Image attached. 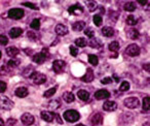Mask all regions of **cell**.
<instances>
[{"mask_svg": "<svg viewBox=\"0 0 150 126\" xmlns=\"http://www.w3.org/2000/svg\"><path fill=\"white\" fill-rule=\"evenodd\" d=\"M25 11L21 9H11L8 11V18L13 20H20L24 17Z\"/></svg>", "mask_w": 150, "mask_h": 126, "instance_id": "5b68a950", "label": "cell"}, {"mask_svg": "<svg viewBox=\"0 0 150 126\" xmlns=\"http://www.w3.org/2000/svg\"><path fill=\"white\" fill-rule=\"evenodd\" d=\"M137 19H136V17L135 16H133V15H129V17L127 18V25H129V26H134V25H136L137 24Z\"/></svg>", "mask_w": 150, "mask_h": 126, "instance_id": "4dcf8cb0", "label": "cell"}, {"mask_svg": "<svg viewBox=\"0 0 150 126\" xmlns=\"http://www.w3.org/2000/svg\"><path fill=\"white\" fill-rule=\"evenodd\" d=\"M50 57V52H48V49L43 48L42 51L38 54H35L33 57V61L37 64H42L46 59Z\"/></svg>", "mask_w": 150, "mask_h": 126, "instance_id": "7a4b0ae2", "label": "cell"}, {"mask_svg": "<svg viewBox=\"0 0 150 126\" xmlns=\"http://www.w3.org/2000/svg\"><path fill=\"white\" fill-rule=\"evenodd\" d=\"M115 78V82H119V80H118V78H117V76L116 74H114V76H113Z\"/></svg>", "mask_w": 150, "mask_h": 126, "instance_id": "f907efd6", "label": "cell"}, {"mask_svg": "<svg viewBox=\"0 0 150 126\" xmlns=\"http://www.w3.org/2000/svg\"><path fill=\"white\" fill-rule=\"evenodd\" d=\"M108 48H109V50H110L111 52H117V51H118V49H119V44L117 42H110V44H109Z\"/></svg>", "mask_w": 150, "mask_h": 126, "instance_id": "1f68e13d", "label": "cell"}, {"mask_svg": "<svg viewBox=\"0 0 150 126\" xmlns=\"http://www.w3.org/2000/svg\"><path fill=\"white\" fill-rule=\"evenodd\" d=\"M84 34H86L88 37L93 38L95 36V31H94V29H93V28L88 27V28H86V29L84 30Z\"/></svg>", "mask_w": 150, "mask_h": 126, "instance_id": "8d00e7d4", "label": "cell"}, {"mask_svg": "<svg viewBox=\"0 0 150 126\" xmlns=\"http://www.w3.org/2000/svg\"><path fill=\"white\" fill-rule=\"evenodd\" d=\"M0 58H1V52H0Z\"/></svg>", "mask_w": 150, "mask_h": 126, "instance_id": "db71d44e", "label": "cell"}, {"mask_svg": "<svg viewBox=\"0 0 150 126\" xmlns=\"http://www.w3.org/2000/svg\"><path fill=\"white\" fill-rule=\"evenodd\" d=\"M75 126H86V125H83V124H77V125H75Z\"/></svg>", "mask_w": 150, "mask_h": 126, "instance_id": "f5cc1de1", "label": "cell"}, {"mask_svg": "<svg viewBox=\"0 0 150 126\" xmlns=\"http://www.w3.org/2000/svg\"><path fill=\"white\" fill-rule=\"evenodd\" d=\"M21 120H22V123H23L24 125H26V126L32 125V124L34 123V121H35L34 117L29 113L23 114V115H22V117H21Z\"/></svg>", "mask_w": 150, "mask_h": 126, "instance_id": "9c48e42d", "label": "cell"}, {"mask_svg": "<svg viewBox=\"0 0 150 126\" xmlns=\"http://www.w3.org/2000/svg\"><path fill=\"white\" fill-rule=\"evenodd\" d=\"M56 92H57V87H52V88L48 89V90H46L45 92L43 93V96L45 97V98H48V97H52V95H54Z\"/></svg>", "mask_w": 150, "mask_h": 126, "instance_id": "83f0119b", "label": "cell"}, {"mask_svg": "<svg viewBox=\"0 0 150 126\" xmlns=\"http://www.w3.org/2000/svg\"><path fill=\"white\" fill-rule=\"evenodd\" d=\"M22 33H23V29L19 27L11 28V29L9 30V36H11V38H18Z\"/></svg>", "mask_w": 150, "mask_h": 126, "instance_id": "ac0fdd59", "label": "cell"}, {"mask_svg": "<svg viewBox=\"0 0 150 126\" xmlns=\"http://www.w3.org/2000/svg\"><path fill=\"white\" fill-rule=\"evenodd\" d=\"M7 65L9 67H17L20 65V60L19 59H11V60L7 62Z\"/></svg>", "mask_w": 150, "mask_h": 126, "instance_id": "e575fe53", "label": "cell"}, {"mask_svg": "<svg viewBox=\"0 0 150 126\" xmlns=\"http://www.w3.org/2000/svg\"><path fill=\"white\" fill-rule=\"evenodd\" d=\"M149 110H150V97L146 96V97H144V99H143V111L148 113Z\"/></svg>", "mask_w": 150, "mask_h": 126, "instance_id": "484cf974", "label": "cell"}, {"mask_svg": "<svg viewBox=\"0 0 150 126\" xmlns=\"http://www.w3.org/2000/svg\"><path fill=\"white\" fill-rule=\"evenodd\" d=\"M102 33L104 36L106 37H112L114 35V29L112 27H109V26H106L102 29Z\"/></svg>", "mask_w": 150, "mask_h": 126, "instance_id": "d6986e66", "label": "cell"}, {"mask_svg": "<svg viewBox=\"0 0 150 126\" xmlns=\"http://www.w3.org/2000/svg\"><path fill=\"white\" fill-rule=\"evenodd\" d=\"M54 116H56V114L52 113V112H46V111L41 112V118L44 120V121L48 122V123H50V122L54 121Z\"/></svg>", "mask_w": 150, "mask_h": 126, "instance_id": "9a60e30c", "label": "cell"}, {"mask_svg": "<svg viewBox=\"0 0 150 126\" xmlns=\"http://www.w3.org/2000/svg\"><path fill=\"white\" fill-rule=\"evenodd\" d=\"M69 50H70V54L72 55L73 57H76V56H77V54H78V49L76 48V47L71 46Z\"/></svg>", "mask_w": 150, "mask_h": 126, "instance_id": "b9f144b4", "label": "cell"}, {"mask_svg": "<svg viewBox=\"0 0 150 126\" xmlns=\"http://www.w3.org/2000/svg\"><path fill=\"white\" fill-rule=\"evenodd\" d=\"M64 119L67 122H71V123H74V122L78 121L80 118V114L75 110H67L66 112L63 115Z\"/></svg>", "mask_w": 150, "mask_h": 126, "instance_id": "6da1fadb", "label": "cell"}, {"mask_svg": "<svg viewBox=\"0 0 150 126\" xmlns=\"http://www.w3.org/2000/svg\"><path fill=\"white\" fill-rule=\"evenodd\" d=\"M95 79V74H94V70L92 69V68H88V70H86V74H84L83 77L81 78V81L84 83H91L93 82Z\"/></svg>", "mask_w": 150, "mask_h": 126, "instance_id": "7c38bea8", "label": "cell"}, {"mask_svg": "<svg viewBox=\"0 0 150 126\" xmlns=\"http://www.w3.org/2000/svg\"><path fill=\"white\" fill-rule=\"evenodd\" d=\"M19 53H20L19 49L15 48V47H9V48L6 49V54L8 55L9 57H11V58H15Z\"/></svg>", "mask_w": 150, "mask_h": 126, "instance_id": "44dd1931", "label": "cell"}, {"mask_svg": "<svg viewBox=\"0 0 150 126\" xmlns=\"http://www.w3.org/2000/svg\"><path fill=\"white\" fill-rule=\"evenodd\" d=\"M103 120H104V118H103L102 114H101V113H97V114H95V115L92 117V119H91V122H92L93 126H98V125H102Z\"/></svg>", "mask_w": 150, "mask_h": 126, "instance_id": "4fadbf2b", "label": "cell"}, {"mask_svg": "<svg viewBox=\"0 0 150 126\" xmlns=\"http://www.w3.org/2000/svg\"><path fill=\"white\" fill-rule=\"evenodd\" d=\"M143 67H144V69H145V68H146V72H149V64H148V63H147V64H146V65H145V64H144Z\"/></svg>", "mask_w": 150, "mask_h": 126, "instance_id": "7dc6e473", "label": "cell"}, {"mask_svg": "<svg viewBox=\"0 0 150 126\" xmlns=\"http://www.w3.org/2000/svg\"><path fill=\"white\" fill-rule=\"evenodd\" d=\"M75 44L77 47H79V48H84V47H86V44H88V42H86V38L79 37L75 40Z\"/></svg>", "mask_w": 150, "mask_h": 126, "instance_id": "4316f807", "label": "cell"}, {"mask_svg": "<svg viewBox=\"0 0 150 126\" xmlns=\"http://www.w3.org/2000/svg\"><path fill=\"white\" fill-rule=\"evenodd\" d=\"M6 88H7V85L4 82H2V81H0V93L5 92Z\"/></svg>", "mask_w": 150, "mask_h": 126, "instance_id": "7bdbcfd3", "label": "cell"}, {"mask_svg": "<svg viewBox=\"0 0 150 126\" xmlns=\"http://www.w3.org/2000/svg\"><path fill=\"white\" fill-rule=\"evenodd\" d=\"M127 37L131 38V39H137V38H139V31H138L137 29H129V31H127Z\"/></svg>", "mask_w": 150, "mask_h": 126, "instance_id": "d4e9b609", "label": "cell"}, {"mask_svg": "<svg viewBox=\"0 0 150 126\" xmlns=\"http://www.w3.org/2000/svg\"><path fill=\"white\" fill-rule=\"evenodd\" d=\"M111 96L110 92L107 90H104V89H102V90H98L96 93H95V98L97 99V100H102V99H107L109 98V97Z\"/></svg>", "mask_w": 150, "mask_h": 126, "instance_id": "30bf717a", "label": "cell"}, {"mask_svg": "<svg viewBox=\"0 0 150 126\" xmlns=\"http://www.w3.org/2000/svg\"><path fill=\"white\" fill-rule=\"evenodd\" d=\"M117 109V103L115 101H106L103 105V110L107 112H112Z\"/></svg>", "mask_w": 150, "mask_h": 126, "instance_id": "e0dca14e", "label": "cell"}, {"mask_svg": "<svg viewBox=\"0 0 150 126\" xmlns=\"http://www.w3.org/2000/svg\"><path fill=\"white\" fill-rule=\"evenodd\" d=\"M138 2L141 3L142 5H144V4H145V3H147L148 1H145V0H138Z\"/></svg>", "mask_w": 150, "mask_h": 126, "instance_id": "c3c4849f", "label": "cell"}, {"mask_svg": "<svg viewBox=\"0 0 150 126\" xmlns=\"http://www.w3.org/2000/svg\"><path fill=\"white\" fill-rule=\"evenodd\" d=\"M88 7L91 11H94L97 9V2L96 1H88Z\"/></svg>", "mask_w": 150, "mask_h": 126, "instance_id": "f35d334b", "label": "cell"}, {"mask_svg": "<svg viewBox=\"0 0 150 126\" xmlns=\"http://www.w3.org/2000/svg\"><path fill=\"white\" fill-rule=\"evenodd\" d=\"M15 94L17 95L18 97H20V98H25V97H27L28 94H29V90H28L26 87H19V88L16 89Z\"/></svg>", "mask_w": 150, "mask_h": 126, "instance_id": "5bb4252c", "label": "cell"}, {"mask_svg": "<svg viewBox=\"0 0 150 126\" xmlns=\"http://www.w3.org/2000/svg\"><path fill=\"white\" fill-rule=\"evenodd\" d=\"M123 103L129 109H136V107H139L140 102H139V99L137 97H127L123 100Z\"/></svg>", "mask_w": 150, "mask_h": 126, "instance_id": "8992f818", "label": "cell"}, {"mask_svg": "<svg viewBox=\"0 0 150 126\" xmlns=\"http://www.w3.org/2000/svg\"><path fill=\"white\" fill-rule=\"evenodd\" d=\"M68 13L70 14V15L78 16V15H80V14L83 13V7L80 6L79 4L71 5V6L68 9Z\"/></svg>", "mask_w": 150, "mask_h": 126, "instance_id": "8fae6325", "label": "cell"}, {"mask_svg": "<svg viewBox=\"0 0 150 126\" xmlns=\"http://www.w3.org/2000/svg\"><path fill=\"white\" fill-rule=\"evenodd\" d=\"M101 83H102V84H104V85L110 84V83H112V78L106 77V78H104V79H102V80H101Z\"/></svg>", "mask_w": 150, "mask_h": 126, "instance_id": "ee69618b", "label": "cell"}, {"mask_svg": "<svg viewBox=\"0 0 150 126\" xmlns=\"http://www.w3.org/2000/svg\"><path fill=\"white\" fill-rule=\"evenodd\" d=\"M30 27L34 30H38L40 27V20L39 19H34L33 21L31 22V24H30Z\"/></svg>", "mask_w": 150, "mask_h": 126, "instance_id": "d6a6232c", "label": "cell"}, {"mask_svg": "<svg viewBox=\"0 0 150 126\" xmlns=\"http://www.w3.org/2000/svg\"><path fill=\"white\" fill-rule=\"evenodd\" d=\"M54 118H57V121H58V123H59V124H63V121H62V120H61L60 116L57 115V114H56V116H54Z\"/></svg>", "mask_w": 150, "mask_h": 126, "instance_id": "bcb514c9", "label": "cell"}, {"mask_svg": "<svg viewBox=\"0 0 150 126\" xmlns=\"http://www.w3.org/2000/svg\"><path fill=\"white\" fill-rule=\"evenodd\" d=\"M63 99H64L67 103H71L74 101L75 96L72 92H65L64 94H63Z\"/></svg>", "mask_w": 150, "mask_h": 126, "instance_id": "7402d4cb", "label": "cell"}, {"mask_svg": "<svg viewBox=\"0 0 150 126\" xmlns=\"http://www.w3.org/2000/svg\"><path fill=\"white\" fill-rule=\"evenodd\" d=\"M30 79H31V80L34 82V84H36V85H41L46 82L45 74H40V72H34L33 74H31Z\"/></svg>", "mask_w": 150, "mask_h": 126, "instance_id": "3957f363", "label": "cell"}, {"mask_svg": "<svg viewBox=\"0 0 150 126\" xmlns=\"http://www.w3.org/2000/svg\"><path fill=\"white\" fill-rule=\"evenodd\" d=\"M84 27H86V23H84L83 21L76 22V23H74L72 26V28H73L74 31H81L82 29H84Z\"/></svg>", "mask_w": 150, "mask_h": 126, "instance_id": "cb8c5ba5", "label": "cell"}, {"mask_svg": "<svg viewBox=\"0 0 150 126\" xmlns=\"http://www.w3.org/2000/svg\"><path fill=\"white\" fill-rule=\"evenodd\" d=\"M5 125V123H4V121H3L1 118H0V126H4Z\"/></svg>", "mask_w": 150, "mask_h": 126, "instance_id": "681fc988", "label": "cell"}, {"mask_svg": "<svg viewBox=\"0 0 150 126\" xmlns=\"http://www.w3.org/2000/svg\"><path fill=\"white\" fill-rule=\"evenodd\" d=\"M88 62L94 66L98 65V63H99L98 57H97L96 55H88Z\"/></svg>", "mask_w": 150, "mask_h": 126, "instance_id": "f1b7e54d", "label": "cell"}, {"mask_svg": "<svg viewBox=\"0 0 150 126\" xmlns=\"http://www.w3.org/2000/svg\"><path fill=\"white\" fill-rule=\"evenodd\" d=\"M125 11H134L136 9V4L134 2H127L123 6Z\"/></svg>", "mask_w": 150, "mask_h": 126, "instance_id": "f546056e", "label": "cell"}, {"mask_svg": "<svg viewBox=\"0 0 150 126\" xmlns=\"http://www.w3.org/2000/svg\"><path fill=\"white\" fill-rule=\"evenodd\" d=\"M8 44V38L5 35H3V34H0V44L5 46V44Z\"/></svg>", "mask_w": 150, "mask_h": 126, "instance_id": "60d3db41", "label": "cell"}, {"mask_svg": "<svg viewBox=\"0 0 150 126\" xmlns=\"http://www.w3.org/2000/svg\"><path fill=\"white\" fill-rule=\"evenodd\" d=\"M143 126H150V123H149V122H146V123L144 124Z\"/></svg>", "mask_w": 150, "mask_h": 126, "instance_id": "816d5d0a", "label": "cell"}, {"mask_svg": "<svg viewBox=\"0 0 150 126\" xmlns=\"http://www.w3.org/2000/svg\"><path fill=\"white\" fill-rule=\"evenodd\" d=\"M77 96L80 100H83V101H86L90 99V93L86 90H79L77 92Z\"/></svg>", "mask_w": 150, "mask_h": 126, "instance_id": "ffe728a7", "label": "cell"}, {"mask_svg": "<svg viewBox=\"0 0 150 126\" xmlns=\"http://www.w3.org/2000/svg\"><path fill=\"white\" fill-rule=\"evenodd\" d=\"M69 30L68 28H67V26L63 25V24H58V25L56 26V33L58 34V35L60 36H64L66 35V34H68Z\"/></svg>", "mask_w": 150, "mask_h": 126, "instance_id": "2e32d148", "label": "cell"}, {"mask_svg": "<svg viewBox=\"0 0 150 126\" xmlns=\"http://www.w3.org/2000/svg\"><path fill=\"white\" fill-rule=\"evenodd\" d=\"M129 87H131L129 83V82H127V81H125V82H122V83L120 84V87H119V90H120L121 92H125V91L129 90Z\"/></svg>", "mask_w": 150, "mask_h": 126, "instance_id": "836d02e7", "label": "cell"}, {"mask_svg": "<svg viewBox=\"0 0 150 126\" xmlns=\"http://www.w3.org/2000/svg\"><path fill=\"white\" fill-rule=\"evenodd\" d=\"M27 35H28V37H29V38H31L32 40H35L36 35H35V34H34L32 31H29V32H28V34H27Z\"/></svg>", "mask_w": 150, "mask_h": 126, "instance_id": "f6af8a7d", "label": "cell"}, {"mask_svg": "<svg viewBox=\"0 0 150 126\" xmlns=\"http://www.w3.org/2000/svg\"><path fill=\"white\" fill-rule=\"evenodd\" d=\"M66 66V62L63 60H54L52 63V69L56 74H61Z\"/></svg>", "mask_w": 150, "mask_h": 126, "instance_id": "ba28073f", "label": "cell"}, {"mask_svg": "<svg viewBox=\"0 0 150 126\" xmlns=\"http://www.w3.org/2000/svg\"><path fill=\"white\" fill-rule=\"evenodd\" d=\"M60 107H61V103H60V100H58V99L50 100V103H48V109L52 110V111H56V110H58Z\"/></svg>", "mask_w": 150, "mask_h": 126, "instance_id": "603a6c76", "label": "cell"}, {"mask_svg": "<svg viewBox=\"0 0 150 126\" xmlns=\"http://www.w3.org/2000/svg\"><path fill=\"white\" fill-rule=\"evenodd\" d=\"M13 107V101H11L8 97L0 96V109L9 111Z\"/></svg>", "mask_w": 150, "mask_h": 126, "instance_id": "277c9868", "label": "cell"}, {"mask_svg": "<svg viewBox=\"0 0 150 126\" xmlns=\"http://www.w3.org/2000/svg\"><path fill=\"white\" fill-rule=\"evenodd\" d=\"M88 44H90L91 47H92V48H99V47H100V44H99V42H98V40L96 39V38H91V40L90 42H88Z\"/></svg>", "mask_w": 150, "mask_h": 126, "instance_id": "74e56055", "label": "cell"}, {"mask_svg": "<svg viewBox=\"0 0 150 126\" xmlns=\"http://www.w3.org/2000/svg\"><path fill=\"white\" fill-rule=\"evenodd\" d=\"M93 20H94V23H95V25H96V26H101V25H102L103 19H102V17H101V16H99V15L94 16Z\"/></svg>", "mask_w": 150, "mask_h": 126, "instance_id": "d590c367", "label": "cell"}, {"mask_svg": "<svg viewBox=\"0 0 150 126\" xmlns=\"http://www.w3.org/2000/svg\"><path fill=\"white\" fill-rule=\"evenodd\" d=\"M22 4H23L24 6H27V7H30V9H35V11L39 9L37 5H35L34 3H32V2H23Z\"/></svg>", "mask_w": 150, "mask_h": 126, "instance_id": "ab89813d", "label": "cell"}, {"mask_svg": "<svg viewBox=\"0 0 150 126\" xmlns=\"http://www.w3.org/2000/svg\"><path fill=\"white\" fill-rule=\"evenodd\" d=\"M125 54L127 56H131V57H136L140 54V48L135 44H132L125 49Z\"/></svg>", "mask_w": 150, "mask_h": 126, "instance_id": "52a82bcc", "label": "cell"}]
</instances>
